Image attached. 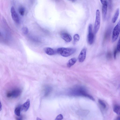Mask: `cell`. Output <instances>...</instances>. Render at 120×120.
<instances>
[{
	"mask_svg": "<svg viewBox=\"0 0 120 120\" xmlns=\"http://www.w3.org/2000/svg\"><path fill=\"white\" fill-rule=\"evenodd\" d=\"M52 90V88L49 86H46L44 89L45 95V96H47L49 94L51 91Z\"/></svg>",
	"mask_w": 120,
	"mask_h": 120,
	"instance_id": "17",
	"label": "cell"
},
{
	"mask_svg": "<svg viewBox=\"0 0 120 120\" xmlns=\"http://www.w3.org/2000/svg\"><path fill=\"white\" fill-rule=\"evenodd\" d=\"M21 111V105L18 106L15 108V109L14 112L15 114L17 116H20Z\"/></svg>",
	"mask_w": 120,
	"mask_h": 120,
	"instance_id": "16",
	"label": "cell"
},
{
	"mask_svg": "<svg viewBox=\"0 0 120 120\" xmlns=\"http://www.w3.org/2000/svg\"><path fill=\"white\" fill-rule=\"evenodd\" d=\"M22 93V90L19 88L14 89L8 91L7 93L6 96L8 98H17L19 97Z\"/></svg>",
	"mask_w": 120,
	"mask_h": 120,
	"instance_id": "4",
	"label": "cell"
},
{
	"mask_svg": "<svg viewBox=\"0 0 120 120\" xmlns=\"http://www.w3.org/2000/svg\"><path fill=\"white\" fill-rule=\"evenodd\" d=\"M44 51L46 54L49 55H53L55 53L54 50L50 47H46L45 48Z\"/></svg>",
	"mask_w": 120,
	"mask_h": 120,
	"instance_id": "12",
	"label": "cell"
},
{
	"mask_svg": "<svg viewBox=\"0 0 120 120\" xmlns=\"http://www.w3.org/2000/svg\"><path fill=\"white\" fill-rule=\"evenodd\" d=\"M69 93L72 96L84 97L93 101L95 100L94 98L88 93L86 89L82 86H77L73 88L70 90Z\"/></svg>",
	"mask_w": 120,
	"mask_h": 120,
	"instance_id": "1",
	"label": "cell"
},
{
	"mask_svg": "<svg viewBox=\"0 0 120 120\" xmlns=\"http://www.w3.org/2000/svg\"><path fill=\"white\" fill-rule=\"evenodd\" d=\"M89 112L87 110H81L79 111L78 113L80 115L84 116L87 114Z\"/></svg>",
	"mask_w": 120,
	"mask_h": 120,
	"instance_id": "18",
	"label": "cell"
},
{
	"mask_svg": "<svg viewBox=\"0 0 120 120\" xmlns=\"http://www.w3.org/2000/svg\"><path fill=\"white\" fill-rule=\"evenodd\" d=\"M119 10L118 8L116 9L114 15L112 18V21L113 23H115L117 20L119 16Z\"/></svg>",
	"mask_w": 120,
	"mask_h": 120,
	"instance_id": "13",
	"label": "cell"
},
{
	"mask_svg": "<svg viewBox=\"0 0 120 120\" xmlns=\"http://www.w3.org/2000/svg\"><path fill=\"white\" fill-rule=\"evenodd\" d=\"M30 105V101L28 99L22 105H21V111L24 112L26 111L29 109Z\"/></svg>",
	"mask_w": 120,
	"mask_h": 120,
	"instance_id": "11",
	"label": "cell"
},
{
	"mask_svg": "<svg viewBox=\"0 0 120 120\" xmlns=\"http://www.w3.org/2000/svg\"><path fill=\"white\" fill-rule=\"evenodd\" d=\"M72 1V2H75L76 0H72L71 1Z\"/></svg>",
	"mask_w": 120,
	"mask_h": 120,
	"instance_id": "31",
	"label": "cell"
},
{
	"mask_svg": "<svg viewBox=\"0 0 120 120\" xmlns=\"http://www.w3.org/2000/svg\"><path fill=\"white\" fill-rule=\"evenodd\" d=\"M22 31L23 34H26L28 32V30L26 27H24L22 29Z\"/></svg>",
	"mask_w": 120,
	"mask_h": 120,
	"instance_id": "21",
	"label": "cell"
},
{
	"mask_svg": "<svg viewBox=\"0 0 120 120\" xmlns=\"http://www.w3.org/2000/svg\"><path fill=\"white\" fill-rule=\"evenodd\" d=\"M92 32V25L90 24L88 26V34L87 36L88 41L90 45L93 43L94 39V35Z\"/></svg>",
	"mask_w": 120,
	"mask_h": 120,
	"instance_id": "6",
	"label": "cell"
},
{
	"mask_svg": "<svg viewBox=\"0 0 120 120\" xmlns=\"http://www.w3.org/2000/svg\"><path fill=\"white\" fill-rule=\"evenodd\" d=\"M36 120H42L40 118L37 117L36 118Z\"/></svg>",
	"mask_w": 120,
	"mask_h": 120,
	"instance_id": "28",
	"label": "cell"
},
{
	"mask_svg": "<svg viewBox=\"0 0 120 120\" xmlns=\"http://www.w3.org/2000/svg\"><path fill=\"white\" fill-rule=\"evenodd\" d=\"M116 119L117 120H120V116L118 117Z\"/></svg>",
	"mask_w": 120,
	"mask_h": 120,
	"instance_id": "29",
	"label": "cell"
},
{
	"mask_svg": "<svg viewBox=\"0 0 120 120\" xmlns=\"http://www.w3.org/2000/svg\"><path fill=\"white\" fill-rule=\"evenodd\" d=\"M98 102L103 108L105 109L106 108V104L101 99H99L98 100Z\"/></svg>",
	"mask_w": 120,
	"mask_h": 120,
	"instance_id": "19",
	"label": "cell"
},
{
	"mask_svg": "<svg viewBox=\"0 0 120 120\" xmlns=\"http://www.w3.org/2000/svg\"><path fill=\"white\" fill-rule=\"evenodd\" d=\"M62 38L66 42H70L72 40V37L69 34L65 32H63L60 34Z\"/></svg>",
	"mask_w": 120,
	"mask_h": 120,
	"instance_id": "10",
	"label": "cell"
},
{
	"mask_svg": "<svg viewBox=\"0 0 120 120\" xmlns=\"http://www.w3.org/2000/svg\"><path fill=\"white\" fill-rule=\"evenodd\" d=\"M57 53L61 56L64 57L69 56L74 53L76 49L74 48H68L61 47L57 49Z\"/></svg>",
	"mask_w": 120,
	"mask_h": 120,
	"instance_id": "2",
	"label": "cell"
},
{
	"mask_svg": "<svg viewBox=\"0 0 120 120\" xmlns=\"http://www.w3.org/2000/svg\"><path fill=\"white\" fill-rule=\"evenodd\" d=\"M100 22L101 16L100 11L98 9H97L96 11V19L94 29V32L95 34L98 32L99 29Z\"/></svg>",
	"mask_w": 120,
	"mask_h": 120,
	"instance_id": "3",
	"label": "cell"
},
{
	"mask_svg": "<svg viewBox=\"0 0 120 120\" xmlns=\"http://www.w3.org/2000/svg\"><path fill=\"white\" fill-rule=\"evenodd\" d=\"M120 33V19L113 30L112 36V41L115 42L117 39Z\"/></svg>",
	"mask_w": 120,
	"mask_h": 120,
	"instance_id": "5",
	"label": "cell"
},
{
	"mask_svg": "<svg viewBox=\"0 0 120 120\" xmlns=\"http://www.w3.org/2000/svg\"><path fill=\"white\" fill-rule=\"evenodd\" d=\"M11 12L12 18L13 20L16 23H19V16L14 7L13 6L11 8Z\"/></svg>",
	"mask_w": 120,
	"mask_h": 120,
	"instance_id": "8",
	"label": "cell"
},
{
	"mask_svg": "<svg viewBox=\"0 0 120 120\" xmlns=\"http://www.w3.org/2000/svg\"><path fill=\"white\" fill-rule=\"evenodd\" d=\"M1 103H0V111H1Z\"/></svg>",
	"mask_w": 120,
	"mask_h": 120,
	"instance_id": "30",
	"label": "cell"
},
{
	"mask_svg": "<svg viewBox=\"0 0 120 120\" xmlns=\"http://www.w3.org/2000/svg\"><path fill=\"white\" fill-rule=\"evenodd\" d=\"M113 110L116 114L120 115V105H115L113 107Z\"/></svg>",
	"mask_w": 120,
	"mask_h": 120,
	"instance_id": "15",
	"label": "cell"
},
{
	"mask_svg": "<svg viewBox=\"0 0 120 120\" xmlns=\"http://www.w3.org/2000/svg\"><path fill=\"white\" fill-rule=\"evenodd\" d=\"M86 49L85 48L83 49L81 51L78 57L79 62H82L85 60L86 57Z\"/></svg>",
	"mask_w": 120,
	"mask_h": 120,
	"instance_id": "9",
	"label": "cell"
},
{
	"mask_svg": "<svg viewBox=\"0 0 120 120\" xmlns=\"http://www.w3.org/2000/svg\"><path fill=\"white\" fill-rule=\"evenodd\" d=\"M23 117L21 115H20L19 116H17L16 118V120H23Z\"/></svg>",
	"mask_w": 120,
	"mask_h": 120,
	"instance_id": "25",
	"label": "cell"
},
{
	"mask_svg": "<svg viewBox=\"0 0 120 120\" xmlns=\"http://www.w3.org/2000/svg\"><path fill=\"white\" fill-rule=\"evenodd\" d=\"M100 1L102 4V10L103 19L105 20L107 16V2L106 0H101Z\"/></svg>",
	"mask_w": 120,
	"mask_h": 120,
	"instance_id": "7",
	"label": "cell"
},
{
	"mask_svg": "<svg viewBox=\"0 0 120 120\" xmlns=\"http://www.w3.org/2000/svg\"><path fill=\"white\" fill-rule=\"evenodd\" d=\"M76 59L75 58H73L70 59L67 63V66L69 68H70L74 65L76 62Z\"/></svg>",
	"mask_w": 120,
	"mask_h": 120,
	"instance_id": "14",
	"label": "cell"
},
{
	"mask_svg": "<svg viewBox=\"0 0 120 120\" xmlns=\"http://www.w3.org/2000/svg\"><path fill=\"white\" fill-rule=\"evenodd\" d=\"M25 11L24 8L23 7H21L19 9V12L20 15L22 16L24 15Z\"/></svg>",
	"mask_w": 120,
	"mask_h": 120,
	"instance_id": "20",
	"label": "cell"
},
{
	"mask_svg": "<svg viewBox=\"0 0 120 120\" xmlns=\"http://www.w3.org/2000/svg\"><path fill=\"white\" fill-rule=\"evenodd\" d=\"M74 41L75 42L78 41L80 37L79 35L77 34H75L73 36Z\"/></svg>",
	"mask_w": 120,
	"mask_h": 120,
	"instance_id": "22",
	"label": "cell"
},
{
	"mask_svg": "<svg viewBox=\"0 0 120 120\" xmlns=\"http://www.w3.org/2000/svg\"><path fill=\"white\" fill-rule=\"evenodd\" d=\"M111 55L110 53H109L107 55V57L108 58H110L111 57Z\"/></svg>",
	"mask_w": 120,
	"mask_h": 120,
	"instance_id": "27",
	"label": "cell"
},
{
	"mask_svg": "<svg viewBox=\"0 0 120 120\" xmlns=\"http://www.w3.org/2000/svg\"><path fill=\"white\" fill-rule=\"evenodd\" d=\"M116 49L117 52H120V37L117 43Z\"/></svg>",
	"mask_w": 120,
	"mask_h": 120,
	"instance_id": "23",
	"label": "cell"
},
{
	"mask_svg": "<svg viewBox=\"0 0 120 120\" xmlns=\"http://www.w3.org/2000/svg\"><path fill=\"white\" fill-rule=\"evenodd\" d=\"M117 52V50L116 49L114 50V57L115 59L116 58V54Z\"/></svg>",
	"mask_w": 120,
	"mask_h": 120,
	"instance_id": "26",
	"label": "cell"
},
{
	"mask_svg": "<svg viewBox=\"0 0 120 120\" xmlns=\"http://www.w3.org/2000/svg\"><path fill=\"white\" fill-rule=\"evenodd\" d=\"M63 119V116L62 114H60L56 116L55 120H62Z\"/></svg>",
	"mask_w": 120,
	"mask_h": 120,
	"instance_id": "24",
	"label": "cell"
}]
</instances>
